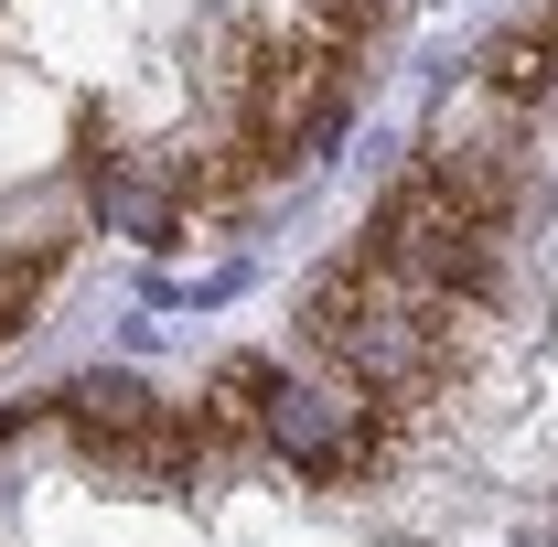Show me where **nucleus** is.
Masks as SVG:
<instances>
[{
    "mask_svg": "<svg viewBox=\"0 0 558 547\" xmlns=\"http://www.w3.org/2000/svg\"><path fill=\"white\" fill-rule=\"evenodd\" d=\"M344 75H354V33H269L247 65H236V150L279 172V161H323L344 130Z\"/></svg>",
    "mask_w": 558,
    "mask_h": 547,
    "instance_id": "nucleus-1",
    "label": "nucleus"
},
{
    "mask_svg": "<svg viewBox=\"0 0 558 547\" xmlns=\"http://www.w3.org/2000/svg\"><path fill=\"white\" fill-rule=\"evenodd\" d=\"M505 215H484L462 183H440L429 161L418 172H398L387 194H376V226H365V258L376 269H398L409 290H440L451 312H473L494 290V269H505Z\"/></svg>",
    "mask_w": 558,
    "mask_h": 547,
    "instance_id": "nucleus-2",
    "label": "nucleus"
},
{
    "mask_svg": "<svg viewBox=\"0 0 558 547\" xmlns=\"http://www.w3.org/2000/svg\"><path fill=\"white\" fill-rule=\"evenodd\" d=\"M269 451H279L301 483H354V473H376V462H387V418L333 409V398H290V387H279Z\"/></svg>",
    "mask_w": 558,
    "mask_h": 547,
    "instance_id": "nucleus-3",
    "label": "nucleus"
},
{
    "mask_svg": "<svg viewBox=\"0 0 558 547\" xmlns=\"http://www.w3.org/2000/svg\"><path fill=\"white\" fill-rule=\"evenodd\" d=\"M54 418L75 429V451H86V462H108V473H119V462H130V440L161 418V398L130 387V376H75L65 398H54Z\"/></svg>",
    "mask_w": 558,
    "mask_h": 547,
    "instance_id": "nucleus-4",
    "label": "nucleus"
},
{
    "mask_svg": "<svg viewBox=\"0 0 558 547\" xmlns=\"http://www.w3.org/2000/svg\"><path fill=\"white\" fill-rule=\"evenodd\" d=\"M558 86V0H537L526 22H505L484 44V97H505V108H537Z\"/></svg>",
    "mask_w": 558,
    "mask_h": 547,
    "instance_id": "nucleus-5",
    "label": "nucleus"
},
{
    "mask_svg": "<svg viewBox=\"0 0 558 547\" xmlns=\"http://www.w3.org/2000/svg\"><path fill=\"white\" fill-rule=\"evenodd\" d=\"M194 409H205L215 451H226V440H269V409H279V365H269V354H226V365H215V387L194 398Z\"/></svg>",
    "mask_w": 558,
    "mask_h": 547,
    "instance_id": "nucleus-6",
    "label": "nucleus"
},
{
    "mask_svg": "<svg viewBox=\"0 0 558 547\" xmlns=\"http://www.w3.org/2000/svg\"><path fill=\"white\" fill-rule=\"evenodd\" d=\"M376 11H387V0H312V22H323V33H354V44H365Z\"/></svg>",
    "mask_w": 558,
    "mask_h": 547,
    "instance_id": "nucleus-7",
    "label": "nucleus"
},
{
    "mask_svg": "<svg viewBox=\"0 0 558 547\" xmlns=\"http://www.w3.org/2000/svg\"><path fill=\"white\" fill-rule=\"evenodd\" d=\"M22 312H33V301H22V290H11V279H0V333H11V323H22Z\"/></svg>",
    "mask_w": 558,
    "mask_h": 547,
    "instance_id": "nucleus-8",
    "label": "nucleus"
}]
</instances>
